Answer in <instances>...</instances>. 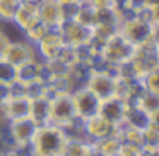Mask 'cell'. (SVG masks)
<instances>
[{
    "label": "cell",
    "mask_w": 159,
    "mask_h": 156,
    "mask_svg": "<svg viewBox=\"0 0 159 156\" xmlns=\"http://www.w3.org/2000/svg\"><path fill=\"white\" fill-rule=\"evenodd\" d=\"M125 111H127V103H125L123 100H120V98H116V96H111V98L103 100L99 103L98 113H99L101 117H104L108 122H111V124L120 125L121 122L125 120Z\"/></svg>",
    "instance_id": "4fadbf2b"
},
{
    "label": "cell",
    "mask_w": 159,
    "mask_h": 156,
    "mask_svg": "<svg viewBox=\"0 0 159 156\" xmlns=\"http://www.w3.org/2000/svg\"><path fill=\"white\" fill-rule=\"evenodd\" d=\"M74 19H75L77 22H80L82 26H86V28H93L98 22V11H96V7H93V5L89 4V2L82 0L80 5H79V11H77V14Z\"/></svg>",
    "instance_id": "7402d4cb"
},
{
    "label": "cell",
    "mask_w": 159,
    "mask_h": 156,
    "mask_svg": "<svg viewBox=\"0 0 159 156\" xmlns=\"http://www.w3.org/2000/svg\"><path fill=\"white\" fill-rule=\"evenodd\" d=\"M19 4H21V0H0V21L12 22Z\"/></svg>",
    "instance_id": "cb8c5ba5"
},
{
    "label": "cell",
    "mask_w": 159,
    "mask_h": 156,
    "mask_svg": "<svg viewBox=\"0 0 159 156\" xmlns=\"http://www.w3.org/2000/svg\"><path fill=\"white\" fill-rule=\"evenodd\" d=\"M38 21H39L38 19V4H29V2H22L21 0V4H19L17 11H16L12 22L21 31H24V29H28L29 26H33Z\"/></svg>",
    "instance_id": "5bb4252c"
},
{
    "label": "cell",
    "mask_w": 159,
    "mask_h": 156,
    "mask_svg": "<svg viewBox=\"0 0 159 156\" xmlns=\"http://www.w3.org/2000/svg\"><path fill=\"white\" fill-rule=\"evenodd\" d=\"M16 72H17V69L12 64H9L5 59H0V83H7V84L14 83Z\"/></svg>",
    "instance_id": "4316f807"
},
{
    "label": "cell",
    "mask_w": 159,
    "mask_h": 156,
    "mask_svg": "<svg viewBox=\"0 0 159 156\" xmlns=\"http://www.w3.org/2000/svg\"><path fill=\"white\" fill-rule=\"evenodd\" d=\"M5 106H7L9 120H14V118H26V117H29L31 100H28V98H24V96L9 98V100L5 101Z\"/></svg>",
    "instance_id": "2e32d148"
},
{
    "label": "cell",
    "mask_w": 159,
    "mask_h": 156,
    "mask_svg": "<svg viewBox=\"0 0 159 156\" xmlns=\"http://www.w3.org/2000/svg\"><path fill=\"white\" fill-rule=\"evenodd\" d=\"M118 33L134 46L144 45L149 41H157V26L149 24L135 16H130L125 21H121L118 24Z\"/></svg>",
    "instance_id": "7a4b0ae2"
},
{
    "label": "cell",
    "mask_w": 159,
    "mask_h": 156,
    "mask_svg": "<svg viewBox=\"0 0 159 156\" xmlns=\"http://www.w3.org/2000/svg\"><path fill=\"white\" fill-rule=\"evenodd\" d=\"M38 19L50 29H57L62 24L63 19V11L62 4L58 0H41L38 4Z\"/></svg>",
    "instance_id": "7c38bea8"
},
{
    "label": "cell",
    "mask_w": 159,
    "mask_h": 156,
    "mask_svg": "<svg viewBox=\"0 0 159 156\" xmlns=\"http://www.w3.org/2000/svg\"><path fill=\"white\" fill-rule=\"evenodd\" d=\"M60 4H80L82 0H58Z\"/></svg>",
    "instance_id": "d6a6232c"
},
{
    "label": "cell",
    "mask_w": 159,
    "mask_h": 156,
    "mask_svg": "<svg viewBox=\"0 0 159 156\" xmlns=\"http://www.w3.org/2000/svg\"><path fill=\"white\" fill-rule=\"evenodd\" d=\"M89 156H101V154H99V153H96V151H94V149H93V153H91Z\"/></svg>",
    "instance_id": "e575fe53"
},
{
    "label": "cell",
    "mask_w": 159,
    "mask_h": 156,
    "mask_svg": "<svg viewBox=\"0 0 159 156\" xmlns=\"http://www.w3.org/2000/svg\"><path fill=\"white\" fill-rule=\"evenodd\" d=\"M142 154H144L142 146L130 144V142H121V144H120L118 156H142Z\"/></svg>",
    "instance_id": "83f0119b"
},
{
    "label": "cell",
    "mask_w": 159,
    "mask_h": 156,
    "mask_svg": "<svg viewBox=\"0 0 159 156\" xmlns=\"http://www.w3.org/2000/svg\"><path fill=\"white\" fill-rule=\"evenodd\" d=\"M9 43H11V40H9L7 33H5L4 29H0V59H4V53H5V50H7Z\"/></svg>",
    "instance_id": "f1b7e54d"
},
{
    "label": "cell",
    "mask_w": 159,
    "mask_h": 156,
    "mask_svg": "<svg viewBox=\"0 0 159 156\" xmlns=\"http://www.w3.org/2000/svg\"><path fill=\"white\" fill-rule=\"evenodd\" d=\"M82 125H84V134H86L87 141H91V142L99 141V139L108 137V135H116L118 134L116 125L111 124V122H108L106 118L101 117L99 113H96V115H93V117L82 120Z\"/></svg>",
    "instance_id": "30bf717a"
},
{
    "label": "cell",
    "mask_w": 159,
    "mask_h": 156,
    "mask_svg": "<svg viewBox=\"0 0 159 156\" xmlns=\"http://www.w3.org/2000/svg\"><path fill=\"white\" fill-rule=\"evenodd\" d=\"M149 115L145 113L144 110L137 106L135 103H130L127 105V111H125V124L132 125V127H137V129H144L145 125L149 124Z\"/></svg>",
    "instance_id": "44dd1931"
},
{
    "label": "cell",
    "mask_w": 159,
    "mask_h": 156,
    "mask_svg": "<svg viewBox=\"0 0 159 156\" xmlns=\"http://www.w3.org/2000/svg\"><path fill=\"white\" fill-rule=\"evenodd\" d=\"M48 117H50V100H46V98L31 100L29 118L36 125H45V124H48Z\"/></svg>",
    "instance_id": "e0dca14e"
},
{
    "label": "cell",
    "mask_w": 159,
    "mask_h": 156,
    "mask_svg": "<svg viewBox=\"0 0 159 156\" xmlns=\"http://www.w3.org/2000/svg\"><path fill=\"white\" fill-rule=\"evenodd\" d=\"M135 105H137L140 110H144L145 113L149 115L151 120H157V115H159V94L149 93V91H142V94L137 98Z\"/></svg>",
    "instance_id": "ac0fdd59"
},
{
    "label": "cell",
    "mask_w": 159,
    "mask_h": 156,
    "mask_svg": "<svg viewBox=\"0 0 159 156\" xmlns=\"http://www.w3.org/2000/svg\"><path fill=\"white\" fill-rule=\"evenodd\" d=\"M75 118V111H74L72 98L70 94H57L50 100V117L48 124L57 125V127H65L67 124Z\"/></svg>",
    "instance_id": "8992f818"
},
{
    "label": "cell",
    "mask_w": 159,
    "mask_h": 156,
    "mask_svg": "<svg viewBox=\"0 0 159 156\" xmlns=\"http://www.w3.org/2000/svg\"><path fill=\"white\" fill-rule=\"evenodd\" d=\"M57 29L60 31L65 45L70 48H77V46L91 43V28L82 26L75 19H65Z\"/></svg>",
    "instance_id": "ba28073f"
},
{
    "label": "cell",
    "mask_w": 159,
    "mask_h": 156,
    "mask_svg": "<svg viewBox=\"0 0 159 156\" xmlns=\"http://www.w3.org/2000/svg\"><path fill=\"white\" fill-rule=\"evenodd\" d=\"M72 98V105H74V111H75V117L80 120H86V118L93 117L98 113L99 110V103L101 101L87 89L86 86H80L77 89H74L70 93Z\"/></svg>",
    "instance_id": "52a82bcc"
},
{
    "label": "cell",
    "mask_w": 159,
    "mask_h": 156,
    "mask_svg": "<svg viewBox=\"0 0 159 156\" xmlns=\"http://www.w3.org/2000/svg\"><path fill=\"white\" fill-rule=\"evenodd\" d=\"M4 59L17 69V67L24 65V64H29L33 60H36L38 59V53H36V48L33 43H29L28 40H21V41L9 43L7 50L4 53Z\"/></svg>",
    "instance_id": "9c48e42d"
},
{
    "label": "cell",
    "mask_w": 159,
    "mask_h": 156,
    "mask_svg": "<svg viewBox=\"0 0 159 156\" xmlns=\"http://www.w3.org/2000/svg\"><path fill=\"white\" fill-rule=\"evenodd\" d=\"M22 2H29V4H39L41 0H22Z\"/></svg>",
    "instance_id": "836d02e7"
},
{
    "label": "cell",
    "mask_w": 159,
    "mask_h": 156,
    "mask_svg": "<svg viewBox=\"0 0 159 156\" xmlns=\"http://www.w3.org/2000/svg\"><path fill=\"white\" fill-rule=\"evenodd\" d=\"M16 79L21 81L24 84L34 83V81H46L45 77V67H43V60L36 59L29 64H24V65L17 67V72H16Z\"/></svg>",
    "instance_id": "9a60e30c"
},
{
    "label": "cell",
    "mask_w": 159,
    "mask_h": 156,
    "mask_svg": "<svg viewBox=\"0 0 159 156\" xmlns=\"http://www.w3.org/2000/svg\"><path fill=\"white\" fill-rule=\"evenodd\" d=\"M142 135H144V144H142V148L159 149V125H157V120H149V124L142 129Z\"/></svg>",
    "instance_id": "603a6c76"
},
{
    "label": "cell",
    "mask_w": 159,
    "mask_h": 156,
    "mask_svg": "<svg viewBox=\"0 0 159 156\" xmlns=\"http://www.w3.org/2000/svg\"><path fill=\"white\" fill-rule=\"evenodd\" d=\"M63 46H65V41H63L58 29H48L45 33V36L34 45V48H36V53H38V59L50 60V59H55L62 52Z\"/></svg>",
    "instance_id": "8fae6325"
},
{
    "label": "cell",
    "mask_w": 159,
    "mask_h": 156,
    "mask_svg": "<svg viewBox=\"0 0 159 156\" xmlns=\"http://www.w3.org/2000/svg\"><path fill=\"white\" fill-rule=\"evenodd\" d=\"M140 84L144 87V91L159 94V70H151L149 74H145L140 79Z\"/></svg>",
    "instance_id": "484cf974"
},
{
    "label": "cell",
    "mask_w": 159,
    "mask_h": 156,
    "mask_svg": "<svg viewBox=\"0 0 159 156\" xmlns=\"http://www.w3.org/2000/svg\"><path fill=\"white\" fill-rule=\"evenodd\" d=\"M9 122V115H7V106L5 103H0V127L5 125Z\"/></svg>",
    "instance_id": "1f68e13d"
},
{
    "label": "cell",
    "mask_w": 159,
    "mask_h": 156,
    "mask_svg": "<svg viewBox=\"0 0 159 156\" xmlns=\"http://www.w3.org/2000/svg\"><path fill=\"white\" fill-rule=\"evenodd\" d=\"M120 144H121V141L116 135H108V137H103L99 141H94L93 149L96 153H99L101 156H118Z\"/></svg>",
    "instance_id": "ffe728a7"
},
{
    "label": "cell",
    "mask_w": 159,
    "mask_h": 156,
    "mask_svg": "<svg viewBox=\"0 0 159 156\" xmlns=\"http://www.w3.org/2000/svg\"><path fill=\"white\" fill-rule=\"evenodd\" d=\"M9 98H11V84L0 83V103H5Z\"/></svg>",
    "instance_id": "f546056e"
},
{
    "label": "cell",
    "mask_w": 159,
    "mask_h": 156,
    "mask_svg": "<svg viewBox=\"0 0 159 156\" xmlns=\"http://www.w3.org/2000/svg\"><path fill=\"white\" fill-rule=\"evenodd\" d=\"M84 86L99 101L108 100V98H111L115 94V70L110 69V67L91 70Z\"/></svg>",
    "instance_id": "277c9868"
},
{
    "label": "cell",
    "mask_w": 159,
    "mask_h": 156,
    "mask_svg": "<svg viewBox=\"0 0 159 156\" xmlns=\"http://www.w3.org/2000/svg\"><path fill=\"white\" fill-rule=\"evenodd\" d=\"M67 141V135L57 125H38L31 137L28 153L31 156H62Z\"/></svg>",
    "instance_id": "6da1fadb"
},
{
    "label": "cell",
    "mask_w": 159,
    "mask_h": 156,
    "mask_svg": "<svg viewBox=\"0 0 159 156\" xmlns=\"http://www.w3.org/2000/svg\"><path fill=\"white\" fill-rule=\"evenodd\" d=\"M50 28H46L45 24H43L41 21H38V22H34L33 26H29L28 29H24V36H26V40H28L29 43H33V45H36V43L39 41V40L45 36V33L48 31Z\"/></svg>",
    "instance_id": "d4e9b609"
},
{
    "label": "cell",
    "mask_w": 159,
    "mask_h": 156,
    "mask_svg": "<svg viewBox=\"0 0 159 156\" xmlns=\"http://www.w3.org/2000/svg\"><path fill=\"white\" fill-rule=\"evenodd\" d=\"M36 127L38 125L31 120L29 117L26 118H14V120H9L5 124L7 129L9 139H11V144L14 149H21V151H28L31 137L34 134Z\"/></svg>",
    "instance_id": "5b68a950"
},
{
    "label": "cell",
    "mask_w": 159,
    "mask_h": 156,
    "mask_svg": "<svg viewBox=\"0 0 159 156\" xmlns=\"http://www.w3.org/2000/svg\"><path fill=\"white\" fill-rule=\"evenodd\" d=\"M0 156H31L28 151H21V149H4L0 151Z\"/></svg>",
    "instance_id": "4dcf8cb0"
},
{
    "label": "cell",
    "mask_w": 159,
    "mask_h": 156,
    "mask_svg": "<svg viewBox=\"0 0 159 156\" xmlns=\"http://www.w3.org/2000/svg\"><path fill=\"white\" fill-rule=\"evenodd\" d=\"M93 153V142L87 139H69L62 156H89Z\"/></svg>",
    "instance_id": "d6986e66"
},
{
    "label": "cell",
    "mask_w": 159,
    "mask_h": 156,
    "mask_svg": "<svg viewBox=\"0 0 159 156\" xmlns=\"http://www.w3.org/2000/svg\"><path fill=\"white\" fill-rule=\"evenodd\" d=\"M132 53H134V45H130L120 33L111 36V38L99 48L101 60H103L108 67H111L113 70H115V67H118L120 64L128 62Z\"/></svg>",
    "instance_id": "3957f363"
}]
</instances>
